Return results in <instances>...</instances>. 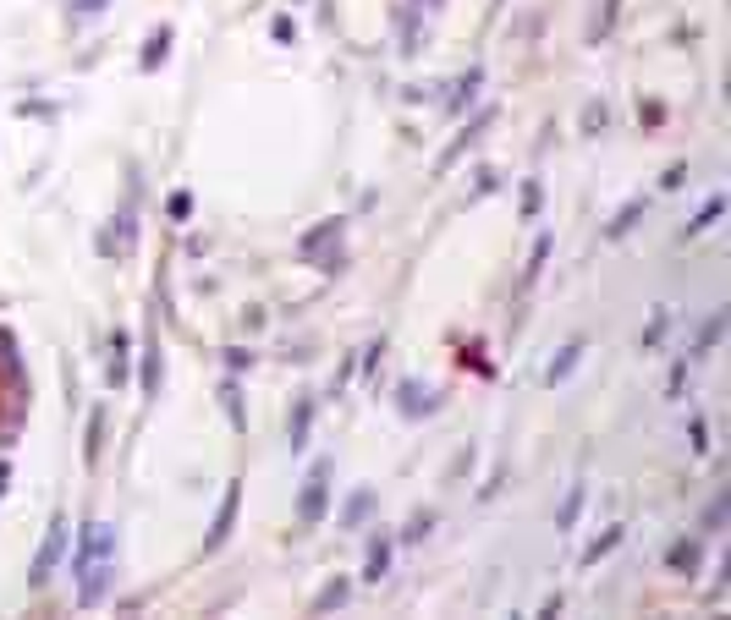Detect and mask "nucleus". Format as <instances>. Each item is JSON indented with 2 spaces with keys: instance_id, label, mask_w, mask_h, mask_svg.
<instances>
[{
  "instance_id": "obj_7",
  "label": "nucleus",
  "mask_w": 731,
  "mask_h": 620,
  "mask_svg": "<svg viewBox=\"0 0 731 620\" xmlns=\"http://www.w3.org/2000/svg\"><path fill=\"white\" fill-rule=\"evenodd\" d=\"M341 231H346V220H320V225H308V231L297 237V258H303V264H313L325 247L341 242Z\"/></svg>"
},
{
  "instance_id": "obj_31",
  "label": "nucleus",
  "mask_w": 731,
  "mask_h": 620,
  "mask_svg": "<svg viewBox=\"0 0 731 620\" xmlns=\"http://www.w3.org/2000/svg\"><path fill=\"white\" fill-rule=\"evenodd\" d=\"M418 17H424L418 6H412V12L402 17V55H412V50H418Z\"/></svg>"
},
{
  "instance_id": "obj_35",
  "label": "nucleus",
  "mask_w": 731,
  "mask_h": 620,
  "mask_svg": "<svg viewBox=\"0 0 731 620\" xmlns=\"http://www.w3.org/2000/svg\"><path fill=\"white\" fill-rule=\"evenodd\" d=\"M166 214H171V220H187V214H193V192H171Z\"/></svg>"
},
{
  "instance_id": "obj_44",
  "label": "nucleus",
  "mask_w": 731,
  "mask_h": 620,
  "mask_svg": "<svg viewBox=\"0 0 731 620\" xmlns=\"http://www.w3.org/2000/svg\"><path fill=\"white\" fill-rule=\"evenodd\" d=\"M682 181H687V165H671V171H665V181H660V187H682Z\"/></svg>"
},
{
  "instance_id": "obj_10",
  "label": "nucleus",
  "mask_w": 731,
  "mask_h": 620,
  "mask_svg": "<svg viewBox=\"0 0 731 620\" xmlns=\"http://www.w3.org/2000/svg\"><path fill=\"white\" fill-rule=\"evenodd\" d=\"M435 407H440V396H435V390H424V384H412V379L396 390V412H402V417H429Z\"/></svg>"
},
{
  "instance_id": "obj_40",
  "label": "nucleus",
  "mask_w": 731,
  "mask_h": 620,
  "mask_svg": "<svg viewBox=\"0 0 731 620\" xmlns=\"http://www.w3.org/2000/svg\"><path fill=\"white\" fill-rule=\"evenodd\" d=\"M561 609H566V599H561V593H550V599H545V604H539V615H545V620H556V615H561Z\"/></svg>"
},
{
  "instance_id": "obj_45",
  "label": "nucleus",
  "mask_w": 731,
  "mask_h": 620,
  "mask_svg": "<svg viewBox=\"0 0 731 620\" xmlns=\"http://www.w3.org/2000/svg\"><path fill=\"white\" fill-rule=\"evenodd\" d=\"M412 6H418V12H435V6H446V0H412Z\"/></svg>"
},
{
  "instance_id": "obj_12",
  "label": "nucleus",
  "mask_w": 731,
  "mask_h": 620,
  "mask_svg": "<svg viewBox=\"0 0 731 620\" xmlns=\"http://www.w3.org/2000/svg\"><path fill=\"white\" fill-rule=\"evenodd\" d=\"M308 434H313V396H297V401H292V417H286V445L303 450Z\"/></svg>"
},
{
  "instance_id": "obj_33",
  "label": "nucleus",
  "mask_w": 731,
  "mask_h": 620,
  "mask_svg": "<svg viewBox=\"0 0 731 620\" xmlns=\"http://www.w3.org/2000/svg\"><path fill=\"white\" fill-rule=\"evenodd\" d=\"M720 521H726V495H715V500H710V511H704V538H710V533H720Z\"/></svg>"
},
{
  "instance_id": "obj_26",
  "label": "nucleus",
  "mask_w": 731,
  "mask_h": 620,
  "mask_svg": "<svg viewBox=\"0 0 731 620\" xmlns=\"http://www.w3.org/2000/svg\"><path fill=\"white\" fill-rule=\"evenodd\" d=\"M429 527H435V511H412V516H407V527H402V544L429 538Z\"/></svg>"
},
{
  "instance_id": "obj_3",
  "label": "nucleus",
  "mask_w": 731,
  "mask_h": 620,
  "mask_svg": "<svg viewBox=\"0 0 731 620\" xmlns=\"http://www.w3.org/2000/svg\"><path fill=\"white\" fill-rule=\"evenodd\" d=\"M61 554H67V516H50V527H45V544H39V554H34V566H28V587H50V576H55V566H61Z\"/></svg>"
},
{
  "instance_id": "obj_20",
  "label": "nucleus",
  "mask_w": 731,
  "mask_h": 620,
  "mask_svg": "<svg viewBox=\"0 0 731 620\" xmlns=\"http://www.w3.org/2000/svg\"><path fill=\"white\" fill-rule=\"evenodd\" d=\"M391 571V538H374L369 544V560H363V582H379Z\"/></svg>"
},
{
  "instance_id": "obj_34",
  "label": "nucleus",
  "mask_w": 731,
  "mask_h": 620,
  "mask_svg": "<svg viewBox=\"0 0 731 620\" xmlns=\"http://www.w3.org/2000/svg\"><path fill=\"white\" fill-rule=\"evenodd\" d=\"M605 121H611L605 105H589V110H583V133H605Z\"/></svg>"
},
{
  "instance_id": "obj_39",
  "label": "nucleus",
  "mask_w": 731,
  "mask_h": 620,
  "mask_svg": "<svg viewBox=\"0 0 731 620\" xmlns=\"http://www.w3.org/2000/svg\"><path fill=\"white\" fill-rule=\"evenodd\" d=\"M270 34H275V39L286 44V39H292V34H297V28H292V17H275V22H270Z\"/></svg>"
},
{
  "instance_id": "obj_24",
  "label": "nucleus",
  "mask_w": 731,
  "mask_h": 620,
  "mask_svg": "<svg viewBox=\"0 0 731 620\" xmlns=\"http://www.w3.org/2000/svg\"><path fill=\"white\" fill-rule=\"evenodd\" d=\"M616 544H621V527H605V533H599V538L583 549V566H599V560H605V554H611Z\"/></svg>"
},
{
  "instance_id": "obj_27",
  "label": "nucleus",
  "mask_w": 731,
  "mask_h": 620,
  "mask_svg": "<svg viewBox=\"0 0 731 620\" xmlns=\"http://www.w3.org/2000/svg\"><path fill=\"white\" fill-rule=\"evenodd\" d=\"M720 324H726V313H715V318L704 324V330H698V335H693V351H687V357H704V351H710V346L720 341Z\"/></svg>"
},
{
  "instance_id": "obj_13",
  "label": "nucleus",
  "mask_w": 731,
  "mask_h": 620,
  "mask_svg": "<svg viewBox=\"0 0 731 620\" xmlns=\"http://www.w3.org/2000/svg\"><path fill=\"white\" fill-rule=\"evenodd\" d=\"M220 407H226V423H231V429L248 434V407H242V379H237V374L220 379Z\"/></svg>"
},
{
  "instance_id": "obj_30",
  "label": "nucleus",
  "mask_w": 731,
  "mask_h": 620,
  "mask_svg": "<svg viewBox=\"0 0 731 620\" xmlns=\"http://www.w3.org/2000/svg\"><path fill=\"white\" fill-rule=\"evenodd\" d=\"M638 214H644V204H627V209H621V214H616V220L605 225V237H627L632 225H638Z\"/></svg>"
},
{
  "instance_id": "obj_29",
  "label": "nucleus",
  "mask_w": 731,
  "mask_h": 620,
  "mask_svg": "<svg viewBox=\"0 0 731 620\" xmlns=\"http://www.w3.org/2000/svg\"><path fill=\"white\" fill-rule=\"evenodd\" d=\"M687 445H693V455H704V450H710V423L698 417V412L687 417Z\"/></svg>"
},
{
  "instance_id": "obj_9",
  "label": "nucleus",
  "mask_w": 731,
  "mask_h": 620,
  "mask_svg": "<svg viewBox=\"0 0 731 620\" xmlns=\"http://www.w3.org/2000/svg\"><path fill=\"white\" fill-rule=\"evenodd\" d=\"M490 121H495V110H479V116H473V121L462 126V138H457V143H451L446 154H440V159H435V176H446V171H451V159H457V154H462L467 143H479V138H484V126H490Z\"/></svg>"
},
{
  "instance_id": "obj_38",
  "label": "nucleus",
  "mask_w": 731,
  "mask_h": 620,
  "mask_svg": "<svg viewBox=\"0 0 731 620\" xmlns=\"http://www.w3.org/2000/svg\"><path fill=\"white\" fill-rule=\"evenodd\" d=\"M379 357H386V341H369L363 346V368H379Z\"/></svg>"
},
{
  "instance_id": "obj_4",
  "label": "nucleus",
  "mask_w": 731,
  "mask_h": 620,
  "mask_svg": "<svg viewBox=\"0 0 731 620\" xmlns=\"http://www.w3.org/2000/svg\"><path fill=\"white\" fill-rule=\"evenodd\" d=\"M237 505H242V483H226V495H220V505H215V521H209V533H204V554H215L220 544L231 538V527H237Z\"/></svg>"
},
{
  "instance_id": "obj_18",
  "label": "nucleus",
  "mask_w": 731,
  "mask_h": 620,
  "mask_svg": "<svg viewBox=\"0 0 731 620\" xmlns=\"http://www.w3.org/2000/svg\"><path fill=\"white\" fill-rule=\"evenodd\" d=\"M100 455H105V407H93V417H88V439H83V462H88V467H100Z\"/></svg>"
},
{
  "instance_id": "obj_16",
  "label": "nucleus",
  "mask_w": 731,
  "mask_h": 620,
  "mask_svg": "<svg viewBox=\"0 0 731 620\" xmlns=\"http://www.w3.org/2000/svg\"><path fill=\"white\" fill-rule=\"evenodd\" d=\"M369 511H374V488H353L346 505H341V516H336V527H363Z\"/></svg>"
},
{
  "instance_id": "obj_14",
  "label": "nucleus",
  "mask_w": 731,
  "mask_h": 620,
  "mask_svg": "<svg viewBox=\"0 0 731 620\" xmlns=\"http://www.w3.org/2000/svg\"><path fill=\"white\" fill-rule=\"evenodd\" d=\"M346 599H353V582L346 576H330L320 593H313V604H308V615H330V609H341Z\"/></svg>"
},
{
  "instance_id": "obj_36",
  "label": "nucleus",
  "mask_w": 731,
  "mask_h": 620,
  "mask_svg": "<svg viewBox=\"0 0 731 620\" xmlns=\"http://www.w3.org/2000/svg\"><path fill=\"white\" fill-rule=\"evenodd\" d=\"M226 368H231V374L253 368V351H248V346H226Z\"/></svg>"
},
{
  "instance_id": "obj_43",
  "label": "nucleus",
  "mask_w": 731,
  "mask_h": 620,
  "mask_svg": "<svg viewBox=\"0 0 731 620\" xmlns=\"http://www.w3.org/2000/svg\"><path fill=\"white\" fill-rule=\"evenodd\" d=\"M490 187H495V171H479V181H473V198H484Z\"/></svg>"
},
{
  "instance_id": "obj_2",
  "label": "nucleus",
  "mask_w": 731,
  "mask_h": 620,
  "mask_svg": "<svg viewBox=\"0 0 731 620\" xmlns=\"http://www.w3.org/2000/svg\"><path fill=\"white\" fill-rule=\"evenodd\" d=\"M116 527H110V521H83V527H77V549H72V576L77 571H88L93 560H116Z\"/></svg>"
},
{
  "instance_id": "obj_19",
  "label": "nucleus",
  "mask_w": 731,
  "mask_h": 620,
  "mask_svg": "<svg viewBox=\"0 0 731 620\" xmlns=\"http://www.w3.org/2000/svg\"><path fill=\"white\" fill-rule=\"evenodd\" d=\"M550 247H556L550 237H539V242H533V253H528V264H523V280H517V291H528L539 275H545V264H550Z\"/></svg>"
},
{
  "instance_id": "obj_42",
  "label": "nucleus",
  "mask_w": 731,
  "mask_h": 620,
  "mask_svg": "<svg viewBox=\"0 0 731 620\" xmlns=\"http://www.w3.org/2000/svg\"><path fill=\"white\" fill-rule=\"evenodd\" d=\"M93 12H105V0H77L72 17H93Z\"/></svg>"
},
{
  "instance_id": "obj_17",
  "label": "nucleus",
  "mask_w": 731,
  "mask_h": 620,
  "mask_svg": "<svg viewBox=\"0 0 731 620\" xmlns=\"http://www.w3.org/2000/svg\"><path fill=\"white\" fill-rule=\"evenodd\" d=\"M583 351H589L583 341H566V346H561V351L550 357V368H545V384H561V379H566L572 368H578V363H583Z\"/></svg>"
},
{
  "instance_id": "obj_41",
  "label": "nucleus",
  "mask_w": 731,
  "mask_h": 620,
  "mask_svg": "<svg viewBox=\"0 0 731 620\" xmlns=\"http://www.w3.org/2000/svg\"><path fill=\"white\" fill-rule=\"evenodd\" d=\"M682 384H687V363H677V368H671V401L682 396Z\"/></svg>"
},
{
  "instance_id": "obj_11",
  "label": "nucleus",
  "mask_w": 731,
  "mask_h": 620,
  "mask_svg": "<svg viewBox=\"0 0 731 620\" xmlns=\"http://www.w3.org/2000/svg\"><path fill=\"white\" fill-rule=\"evenodd\" d=\"M160 374H166V363H160V335H149V341H143V374H138L143 401L160 396Z\"/></svg>"
},
{
  "instance_id": "obj_8",
  "label": "nucleus",
  "mask_w": 731,
  "mask_h": 620,
  "mask_svg": "<svg viewBox=\"0 0 731 620\" xmlns=\"http://www.w3.org/2000/svg\"><path fill=\"white\" fill-rule=\"evenodd\" d=\"M105 379H110V390H121L126 379H133V335L121 330H110V368H105Z\"/></svg>"
},
{
  "instance_id": "obj_5",
  "label": "nucleus",
  "mask_w": 731,
  "mask_h": 620,
  "mask_svg": "<svg viewBox=\"0 0 731 620\" xmlns=\"http://www.w3.org/2000/svg\"><path fill=\"white\" fill-rule=\"evenodd\" d=\"M110 582H116V560H93L88 571H77V604L93 609V604H105L110 593Z\"/></svg>"
},
{
  "instance_id": "obj_22",
  "label": "nucleus",
  "mask_w": 731,
  "mask_h": 620,
  "mask_svg": "<svg viewBox=\"0 0 731 620\" xmlns=\"http://www.w3.org/2000/svg\"><path fill=\"white\" fill-rule=\"evenodd\" d=\"M720 214H726V204H720V198H710L704 209H698V214L687 220V231H682V242H687V237H704V231H710V225L720 220Z\"/></svg>"
},
{
  "instance_id": "obj_32",
  "label": "nucleus",
  "mask_w": 731,
  "mask_h": 620,
  "mask_svg": "<svg viewBox=\"0 0 731 620\" xmlns=\"http://www.w3.org/2000/svg\"><path fill=\"white\" fill-rule=\"evenodd\" d=\"M539 204H545V192H539V181H523V220H539Z\"/></svg>"
},
{
  "instance_id": "obj_1",
  "label": "nucleus",
  "mask_w": 731,
  "mask_h": 620,
  "mask_svg": "<svg viewBox=\"0 0 731 620\" xmlns=\"http://www.w3.org/2000/svg\"><path fill=\"white\" fill-rule=\"evenodd\" d=\"M325 511H330V462H313L303 478V495H297V533L320 527Z\"/></svg>"
},
{
  "instance_id": "obj_28",
  "label": "nucleus",
  "mask_w": 731,
  "mask_h": 620,
  "mask_svg": "<svg viewBox=\"0 0 731 620\" xmlns=\"http://www.w3.org/2000/svg\"><path fill=\"white\" fill-rule=\"evenodd\" d=\"M313 270H320V275H341V270H346V247H341V242L325 247L320 258H313Z\"/></svg>"
},
{
  "instance_id": "obj_25",
  "label": "nucleus",
  "mask_w": 731,
  "mask_h": 620,
  "mask_svg": "<svg viewBox=\"0 0 731 620\" xmlns=\"http://www.w3.org/2000/svg\"><path fill=\"white\" fill-rule=\"evenodd\" d=\"M665 330H671V308H654V318H649V330L638 335V346H644V351H654V346L665 341Z\"/></svg>"
},
{
  "instance_id": "obj_21",
  "label": "nucleus",
  "mask_w": 731,
  "mask_h": 620,
  "mask_svg": "<svg viewBox=\"0 0 731 620\" xmlns=\"http://www.w3.org/2000/svg\"><path fill=\"white\" fill-rule=\"evenodd\" d=\"M578 516H583V483H572V488H566V500H561V511H556V533H566Z\"/></svg>"
},
{
  "instance_id": "obj_6",
  "label": "nucleus",
  "mask_w": 731,
  "mask_h": 620,
  "mask_svg": "<svg viewBox=\"0 0 731 620\" xmlns=\"http://www.w3.org/2000/svg\"><path fill=\"white\" fill-rule=\"evenodd\" d=\"M665 571L682 576V582H693L698 571H704V538H677L671 549H665Z\"/></svg>"
},
{
  "instance_id": "obj_15",
  "label": "nucleus",
  "mask_w": 731,
  "mask_h": 620,
  "mask_svg": "<svg viewBox=\"0 0 731 620\" xmlns=\"http://www.w3.org/2000/svg\"><path fill=\"white\" fill-rule=\"evenodd\" d=\"M479 83H484V67H467V72H462L457 83H451L457 93H451V100H446V110H451V116H462V110H467L473 100H479Z\"/></svg>"
},
{
  "instance_id": "obj_23",
  "label": "nucleus",
  "mask_w": 731,
  "mask_h": 620,
  "mask_svg": "<svg viewBox=\"0 0 731 620\" xmlns=\"http://www.w3.org/2000/svg\"><path fill=\"white\" fill-rule=\"evenodd\" d=\"M166 55H171V28H160V34H149V44H143V72H154Z\"/></svg>"
},
{
  "instance_id": "obj_37",
  "label": "nucleus",
  "mask_w": 731,
  "mask_h": 620,
  "mask_svg": "<svg viewBox=\"0 0 731 620\" xmlns=\"http://www.w3.org/2000/svg\"><path fill=\"white\" fill-rule=\"evenodd\" d=\"M616 12H621V0H605V12H599V22H594V34H611V28H616Z\"/></svg>"
}]
</instances>
